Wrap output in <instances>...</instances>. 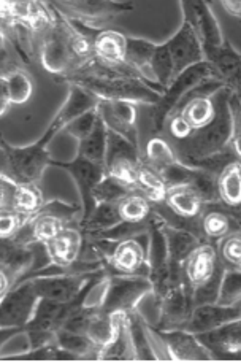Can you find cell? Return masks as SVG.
<instances>
[{
  "mask_svg": "<svg viewBox=\"0 0 241 362\" xmlns=\"http://www.w3.org/2000/svg\"><path fill=\"white\" fill-rule=\"evenodd\" d=\"M34 88V78L23 64L0 70V115L5 116L11 105L28 103Z\"/></svg>",
  "mask_w": 241,
  "mask_h": 362,
  "instance_id": "obj_18",
  "label": "cell"
},
{
  "mask_svg": "<svg viewBox=\"0 0 241 362\" xmlns=\"http://www.w3.org/2000/svg\"><path fill=\"white\" fill-rule=\"evenodd\" d=\"M219 4L223 5V8L229 13V15L237 18L241 23V0H223V2Z\"/></svg>",
  "mask_w": 241,
  "mask_h": 362,
  "instance_id": "obj_48",
  "label": "cell"
},
{
  "mask_svg": "<svg viewBox=\"0 0 241 362\" xmlns=\"http://www.w3.org/2000/svg\"><path fill=\"white\" fill-rule=\"evenodd\" d=\"M122 221L119 210H118V204H99L97 209L93 211L86 221L78 223L80 229L88 235H95L100 234L103 230H108L114 228L116 224H119Z\"/></svg>",
  "mask_w": 241,
  "mask_h": 362,
  "instance_id": "obj_35",
  "label": "cell"
},
{
  "mask_svg": "<svg viewBox=\"0 0 241 362\" xmlns=\"http://www.w3.org/2000/svg\"><path fill=\"white\" fill-rule=\"evenodd\" d=\"M90 238L100 250L107 270L112 275H149V232L118 242Z\"/></svg>",
  "mask_w": 241,
  "mask_h": 362,
  "instance_id": "obj_3",
  "label": "cell"
},
{
  "mask_svg": "<svg viewBox=\"0 0 241 362\" xmlns=\"http://www.w3.org/2000/svg\"><path fill=\"white\" fill-rule=\"evenodd\" d=\"M232 93L223 88L214 94L216 102V116L205 127L194 131L191 137L180 144H173L177 148L178 158L182 164H189L192 160L204 159L224 151L232 145L233 135V118L230 110Z\"/></svg>",
  "mask_w": 241,
  "mask_h": 362,
  "instance_id": "obj_2",
  "label": "cell"
},
{
  "mask_svg": "<svg viewBox=\"0 0 241 362\" xmlns=\"http://www.w3.org/2000/svg\"><path fill=\"white\" fill-rule=\"evenodd\" d=\"M241 302V269L225 267L218 303L235 305Z\"/></svg>",
  "mask_w": 241,
  "mask_h": 362,
  "instance_id": "obj_42",
  "label": "cell"
},
{
  "mask_svg": "<svg viewBox=\"0 0 241 362\" xmlns=\"http://www.w3.org/2000/svg\"><path fill=\"white\" fill-rule=\"evenodd\" d=\"M237 320H241V302L235 305H221L218 302L205 303L194 308L184 329L192 334H204Z\"/></svg>",
  "mask_w": 241,
  "mask_h": 362,
  "instance_id": "obj_25",
  "label": "cell"
},
{
  "mask_svg": "<svg viewBox=\"0 0 241 362\" xmlns=\"http://www.w3.org/2000/svg\"><path fill=\"white\" fill-rule=\"evenodd\" d=\"M130 335H132L136 361H155L153 353V348L149 345L146 327H145V316H143L139 310L127 313Z\"/></svg>",
  "mask_w": 241,
  "mask_h": 362,
  "instance_id": "obj_37",
  "label": "cell"
},
{
  "mask_svg": "<svg viewBox=\"0 0 241 362\" xmlns=\"http://www.w3.org/2000/svg\"><path fill=\"white\" fill-rule=\"evenodd\" d=\"M218 255L225 267L241 269V230L218 243Z\"/></svg>",
  "mask_w": 241,
  "mask_h": 362,
  "instance_id": "obj_43",
  "label": "cell"
},
{
  "mask_svg": "<svg viewBox=\"0 0 241 362\" xmlns=\"http://www.w3.org/2000/svg\"><path fill=\"white\" fill-rule=\"evenodd\" d=\"M180 5L182 15H184L182 21L192 25L200 42L204 43V48H218L221 45H224V34L208 2H201V0L186 2L184 0V2H180Z\"/></svg>",
  "mask_w": 241,
  "mask_h": 362,
  "instance_id": "obj_20",
  "label": "cell"
},
{
  "mask_svg": "<svg viewBox=\"0 0 241 362\" xmlns=\"http://www.w3.org/2000/svg\"><path fill=\"white\" fill-rule=\"evenodd\" d=\"M34 215H24V213L13 211V210H0V238L16 237L23 230L25 224L30 221Z\"/></svg>",
  "mask_w": 241,
  "mask_h": 362,
  "instance_id": "obj_44",
  "label": "cell"
},
{
  "mask_svg": "<svg viewBox=\"0 0 241 362\" xmlns=\"http://www.w3.org/2000/svg\"><path fill=\"white\" fill-rule=\"evenodd\" d=\"M230 110L233 118V135H232V146L237 151L238 158L241 159V99L237 95L230 97Z\"/></svg>",
  "mask_w": 241,
  "mask_h": 362,
  "instance_id": "obj_47",
  "label": "cell"
},
{
  "mask_svg": "<svg viewBox=\"0 0 241 362\" xmlns=\"http://www.w3.org/2000/svg\"><path fill=\"white\" fill-rule=\"evenodd\" d=\"M162 202L170 210L173 215L189 221H200L205 210V202L201 197L189 186L168 187L165 197Z\"/></svg>",
  "mask_w": 241,
  "mask_h": 362,
  "instance_id": "obj_28",
  "label": "cell"
},
{
  "mask_svg": "<svg viewBox=\"0 0 241 362\" xmlns=\"http://www.w3.org/2000/svg\"><path fill=\"white\" fill-rule=\"evenodd\" d=\"M67 18V16H65ZM69 23L86 35L93 43L94 54L97 59H100L112 66L124 67L127 64V37L121 30L114 29H99L95 25L76 21V19L67 18Z\"/></svg>",
  "mask_w": 241,
  "mask_h": 362,
  "instance_id": "obj_11",
  "label": "cell"
},
{
  "mask_svg": "<svg viewBox=\"0 0 241 362\" xmlns=\"http://www.w3.org/2000/svg\"><path fill=\"white\" fill-rule=\"evenodd\" d=\"M164 232L168 245V261H170L172 286L184 280V264L189 255L204 243L199 235L184 229H177L164 223Z\"/></svg>",
  "mask_w": 241,
  "mask_h": 362,
  "instance_id": "obj_23",
  "label": "cell"
},
{
  "mask_svg": "<svg viewBox=\"0 0 241 362\" xmlns=\"http://www.w3.org/2000/svg\"><path fill=\"white\" fill-rule=\"evenodd\" d=\"M195 335L213 354V359L241 361V320Z\"/></svg>",
  "mask_w": 241,
  "mask_h": 362,
  "instance_id": "obj_22",
  "label": "cell"
},
{
  "mask_svg": "<svg viewBox=\"0 0 241 362\" xmlns=\"http://www.w3.org/2000/svg\"><path fill=\"white\" fill-rule=\"evenodd\" d=\"M38 59L42 67L53 74L54 78L74 72L78 67L70 48V24L56 6L54 23L38 42Z\"/></svg>",
  "mask_w": 241,
  "mask_h": 362,
  "instance_id": "obj_6",
  "label": "cell"
},
{
  "mask_svg": "<svg viewBox=\"0 0 241 362\" xmlns=\"http://www.w3.org/2000/svg\"><path fill=\"white\" fill-rule=\"evenodd\" d=\"M238 154L237 151L233 150V146L230 145L229 148H225L224 151L216 153V154H211V156L204 158V159H197V160H192V163H189L186 165L189 167H194V169H201L205 172H210L211 175L214 177H219L221 173L224 172V169L229 164H232L233 160H238Z\"/></svg>",
  "mask_w": 241,
  "mask_h": 362,
  "instance_id": "obj_41",
  "label": "cell"
},
{
  "mask_svg": "<svg viewBox=\"0 0 241 362\" xmlns=\"http://www.w3.org/2000/svg\"><path fill=\"white\" fill-rule=\"evenodd\" d=\"M75 85L89 90L100 100H122L135 105H158L160 94L149 88L145 81L134 76H119V78H78L70 81L67 86Z\"/></svg>",
  "mask_w": 241,
  "mask_h": 362,
  "instance_id": "obj_5",
  "label": "cell"
},
{
  "mask_svg": "<svg viewBox=\"0 0 241 362\" xmlns=\"http://www.w3.org/2000/svg\"><path fill=\"white\" fill-rule=\"evenodd\" d=\"M129 185L122 183L121 180L114 178L112 175H105L97 187L94 189V197L97 200V205L99 204H118L124 197H127L130 192H134Z\"/></svg>",
  "mask_w": 241,
  "mask_h": 362,
  "instance_id": "obj_39",
  "label": "cell"
},
{
  "mask_svg": "<svg viewBox=\"0 0 241 362\" xmlns=\"http://www.w3.org/2000/svg\"><path fill=\"white\" fill-rule=\"evenodd\" d=\"M78 213H83V209L78 205L65 204L62 200H51L45 204L42 210H38L30 221L24 226L13 240L24 245L43 243L53 240L70 224H76L80 219H75Z\"/></svg>",
  "mask_w": 241,
  "mask_h": 362,
  "instance_id": "obj_4",
  "label": "cell"
},
{
  "mask_svg": "<svg viewBox=\"0 0 241 362\" xmlns=\"http://www.w3.org/2000/svg\"><path fill=\"white\" fill-rule=\"evenodd\" d=\"M149 275L148 278L153 283V296L159 300L164 297L168 289L172 288L170 261H168V245L164 232V221L154 213L151 229H149Z\"/></svg>",
  "mask_w": 241,
  "mask_h": 362,
  "instance_id": "obj_9",
  "label": "cell"
},
{
  "mask_svg": "<svg viewBox=\"0 0 241 362\" xmlns=\"http://www.w3.org/2000/svg\"><path fill=\"white\" fill-rule=\"evenodd\" d=\"M219 199L241 223V159L233 160L218 177Z\"/></svg>",
  "mask_w": 241,
  "mask_h": 362,
  "instance_id": "obj_29",
  "label": "cell"
},
{
  "mask_svg": "<svg viewBox=\"0 0 241 362\" xmlns=\"http://www.w3.org/2000/svg\"><path fill=\"white\" fill-rule=\"evenodd\" d=\"M165 127L168 135H170V139L173 140V144H180V141L187 140L194 132L191 124H189L180 113L172 115L170 118H168Z\"/></svg>",
  "mask_w": 241,
  "mask_h": 362,
  "instance_id": "obj_46",
  "label": "cell"
},
{
  "mask_svg": "<svg viewBox=\"0 0 241 362\" xmlns=\"http://www.w3.org/2000/svg\"><path fill=\"white\" fill-rule=\"evenodd\" d=\"M153 294V283L143 275H112L102 310L107 313H130Z\"/></svg>",
  "mask_w": 241,
  "mask_h": 362,
  "instance_id": "obj_8",
  "label": "cell"
},
{
  "mask_svg": "<svg viewBox=\"0 0 241 362\" xmlns=\"http://www.w3.org/2000/svg\"><path fill=\"white\" fill-rule=\"evenodd\" d=\"M194 308L192 286L184 278L168 289V293L159 300V318L155 327L160 331L184 329L191 320Z\"/></svg>",
  "mask_w": 241,
  "mask_h": 362,
  "instance_id": "obj_12",
  "label": "cell"
},
{
  "mask_svg": "<svg viewBox=\"0 0 241 362\" xmlns=\"http://www.w3.org/2000/svg\"><path fill=\"white\" fill-rule=\"evenodd\" d=\"M65 124L59 113L54 115L53 121L45 131L43 137L28 146H13L2 139V172L0 175L10 178L16 183H38L45 170L53 163L48 146Z\"/></svg>",
  "mask_w": 241,
  "mask_h": 362,
  "instance_id": "obj_1",
  "label": "cell"
},
{
  "mask_svg": "<svg viewBox=\"0 0 241 362\" xmlns=\"http://www.w3.org/2000/svg\"><path fill=\"white\" fill-rule=\"evenodd\" d=\"M99 272L100 270L89 272V274H62L53 276H42L34 278V280L29 281L34 284L40 299H48L59 303H70L81 294V291L86 288V284L93 280Z\"/></svg>",
  "mask_w": 241,
  "mask_h": 362,
  "instance_id": "obj_15",
  "label": "cell"
},
{
  "mask_svg": "<svg viewBox=\"0 0 241 362\" xmlns=\"http://www.w3.org/2000/svg\"><path fill=\"white\" fill-rule=\"evenodd\" d=\"M211 78L219 80L216 70H214V67L208 61L184 70V72H182L178 78L165 89V93L160 97L158 105L153 107L151 119H153L154 131L158 134L164 131L168 118L178 112L180 105L182 103V100L186 99L187 94L199 85H201L204 81L211 80Z\"/></svg>",
  "mask_w": 241,
  "mask_h": 362,
  "instance_id": "obj_7",
  "label": "cell"
},
{
  "mask_svg": "<svg viewBox=\"0 0 241 362\" xmlns=\"http://www.w3.org/2000/svg\"><path fill=\"white\" fill-rule=\"evenodd\" d=\"M134 187L135 191L141 192L143 196L148 197L153 204L162 202L167 192V186L164 183V180H162L159 173L153 170L145 160H143V163L139 165V169H136Z\"/></svg>",
  "mask_w": 241,
  "mask_h": 362,
  "instance_id": "obj_34",
  "label": "cell"
},
{
  "mask_svg": "<svg viewBox=\"0 0 241 362\" xmlns=\"http://www.w3.org/2000/svg\"><path fill=\"white\" fill-rule=\"evenodd\" d=\"M172 361H213V354L201 344L199 337L186 329L160 331Z\"/></svg>",
  "mask_w": 241,
  "mask_h": 362,
  "instance_id": "obj_26",
  "label": "cell"
},
{
  "mask_svg": "<svg viewBox=\"0 0 241 362\" xmlns=\"http://www.w3.org/2000/svg\"><path fill=\"white\" fill-rule=\"evenodd\" d=\"M200 226L205 242L214 245L241 230L240 219L223 202L205 205L204 215L200 218Z\"/></svg>",
  "mask_w": 241,
  "mask_h": 362,
  "instance_id": "obj_24",
  "label": "cell"
},
{
  "mask_svg": "<svg viewBox=\"0 0 241 362\" xmlns=\"http://www.w3.org/2000/svg\"><path fill=\"white\" fill-rule=\"evenodd\" d=\"M99 113V112H97ZM107 150H108V127L99 116L94 131L89 137L78 144V156H83L90 163L107 167Z\"/></svg>",
  "mask_w": 241,
  "mask_h": 362,
  "instance_id": "obj_30",
  "label": "cell"
},
{
  "mask_svg": "<svg viewBox=\"0 0 241 362\" xmlns=\"http://www.w3.org/2000/svg\"><path fill=\"white\" fill-rule=\"evenodd\" d=\"M53 167L57 169H62L69 173V175L75 180V183L80 189L81 196V218L80 221H86V219L93 215V211L97 209V200L94 197V189L97 185L105 178L107 175V167L90 163V160L84 159L83 156H78L74 160H67V163H62V160H54L51 163Z\"/></svg>",
  "mask_w": 241,
  "mask_h": 362,
  "instance_id": "obj_10",
  "label": "cell"
},
{
  "mask_svg": "<svg viewBox=\"0 0 241 362\" xmlns=\"http://www.w3.org/2000/svg\"><path fill=\"white\" fill-rule=\"evenodd\" d=\"M225 272L224 262L221 261L218 269L214 270V274L208 278L199 286L192 288V297H194V305H205V303H216L219 299L221 293V284H223V276Z\"/></svg>",
  "mask_w": 241,
  "mask_h": 362,
  "instance_id": "obj_40",
  "label": "cell"
},
{
  "mask_svg": "<svg viewBox=\"0 0 241 362\" xmlns=\"http://www.w3.org/2000/svg\"><path fill=\"white\" fill-rule=\"evenodd\" d=\"M40 297L32 281H24L0 299V327H24L34 318Z\"/></svg>",
  "mask_w": 241,
  "mask_h": 362,
  "instance_id": "obj_13",
  "label": "cell"
},
{
  "mask_svg": "<svg viewBox=\"0 0 241 362\" xmlns=\"http://www.w3.org/2000/svg\"><path fill=\"white\" fill-rule=\"evenodd\" d=\"M99 116L105 122L108 131L122 135L130 144L140 148L139 118L136 105L122 100H100L97 105Z\"/></svg>",
  "mask_w": 241,
  "mask_h": 362,
  "instance_id": "obj_19",
  "label": "cell"
},
{
  "mask_svg": "<svg viewBox=\"0 0 241 362\" xmlns=\"http://www.w3.org/2000/svg\"><path fill=\"white\" fill-rule=\"evenodd\" d=\"M143 160H145L153 170L160 173L168 169V167H172L173 164H177L180 158L177 148H175L173 144H170V141L164 137L155 135V137H153L146 144Z\"/></svg>",
  "mask_w": 241,
  "mask_h": 362,
  "instance_id": "obj_32",
  "label": "cell"
},
{
  "mask_svg": "<svg viewBox=\"0 0 241 362\" xmlns=\"http://www.w3.org/2000/svg\"><path fill=\"white\" fill-rule=\"evenodd\" d=\"M10 331H11L10 337H5L4 335V339H2V346H0V359L6 361L8 358H11V359L19 361V358H23L24 354H28L34 350V345H32L29 332L24 331V329L15 327V329H10Z\"/></svg>",
  "mask_w": 241,
  "mask_h": 362,
  "instance_id": "obj_38",
  "label": "cell"
},
{
  "mask_svg": "<svg viewBox=\"0 0 241 362\" xmlns=\"http://www.w3.org/2000/svg\"><path fill=\"white\" fill-rule=\"evenodd\" d=\"M56 341L61 348L74 354L76 359L84 361H99L100 348L90 340L86 334L70 332L65 329H59L56 334Z\"/></svg>",
  "mask_w": 241,
  "mask_h": 362,
  "instance_id": "obj_33",
  "label": "cell"
},
{
  "mask_svg": "<svg viewBox=\"0 0 241 362\" xmlns=\"http://www.w3.org/2000/svg\"><path fill=\"white\" fill-rule=\"evenodd\" d=\"M165 43L173 61L175 80L189 67L205 62L204 43L200 42L192 25L186 21H182L178 32H175Z\"/></svg>",
  "mask_w": 241,
  "mask_h": 362,
  "instance_id": "obj_16",
  "label": "cell"
},
{
  "mask_svg": "<svg viewBox=\"0 0 241 362\" xmlns=\"http://www.w3.org/2000/svg\"><path fill=\"white\" fill-rule=\"evenodd\" d=\"M45 196L38 183H16L0 175V210L35 215L43 209Z\"/></svg>",
  "mask_w": 241,
  "mask_h": 362,
  "instance_id": "obj_17",
  "label": "cell"
},
{
  "mask_svg": "<svg viewBox=\"0 0 241 362\" xmlns=\"http://www.w3.org/2000/svg\"><path fill=\"white\" fill-rule=\"evenodd\" d=\"M118 210L122 221L129 223H141L153 216V202L141 192L134 191L127 197L118 202Z\"/></svg>",
  "mask_w": 241,
  "mask_h": 362,
  "instance_id": "obj_36",
  "label": "cell"
},
{
  "mask_svg": "<svg viewBox=\"0 0 241 362\" xmlns=\"http://www.w3.org/2000/svg\"><path fill=\"white\" fill-rule=\"evenodd\" d=\"M99 361H136L127 315L121 320L118 331H116L112 341L100 350Z\"/></svg>",
  "mask_w": 241,
  "mask_h": 362,
  "instance_id": "obj_31",
  "label": "cell"
},
{
  "mask_svg": "<svg viewBox=\"0 0 241 362\" xmlns=\"http://www.w3.org/2000/svg\"><path fill=\"white\" fill-rule=\"evenodd\" d=\"M219 262L218 245L204 242L189 255L184 264V278L192 288L199 286L214 274Z\"/></svg>",
  "mask_w": 241,
  "mask_h": 362,
  "instance_id": "obj_27",
  "label": "cell"
},
{
  "mask_svg": "<svg viewBox=\"0 0 241 362\" xmlns=\"http://www.w3.org/2000/svg\"><path fill=\"white\" fill-rule=\"evenodd\" d=\"M53 5L64 16L90 25L112 21L122 13L135 8L132 2H102V0H76V2L65 0V2H53Z\"/></svg>",
  "mask_w": 241,
  "mask_h": 362,
  "instance_id": "obj_14",
  "label": "cell"
},
{
  "mask_svg": "<svg viewBox=\"0 0 241 362\" xmlns=\"http://www.w3.org/2000/svg\"><path fill=\"white\" fill-rule=\"evenodd\" d=\"M97 119H99V113H97V107H95L94 110H90V112L80 116L78 119L71 121L70 124L64 129V131L70 134L71 137H74L78 144H80V141L89 137V134L94 131Z\"/></svg>",
  "mask_w": 241,
  "mask_h": 362,
  "instance_id": "obj_45",
  "label": "cell"
},
{
  "mask_svg": "<svg viewBox=\"0 0 241 362\" xmlns=\"http://www.w3.org/2000/svg\"><path fill=\"white\" fill-rule=\"evenodd\" d=\"M205 61L214 67L218 78L233 95L241 99V54L235 47L225 40L218 48H204Z\"/></svg>",
  "mask_w": 241,
  "mask_h": 362,
  "instance_id": "obj_21",
  "label": "cell"
}]
</instances>
